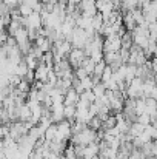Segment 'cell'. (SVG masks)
I'll list each match as a JSON object with an SVG mask.
<instances>
[{
    "label": "cell",
    "mask_w": 157,
    "mask_h": 159,
    "mask_svg": "<svg viewBox=\"0 0 157 159\" xmlns=\"http://www.w3.org/2000/svg\"><path fill=\"white\" fill-rule=\"evenodd\" d=\"M97 139H99V134H97V131H94L93 128H86V130H83V131H80V133H77V134H72V138H71V142H72V145H89V144H93V142H97Z\"/></svg>",
    "instance_id": "cell-1"
},
{
    "label": "cell",
    "mask_w": 157,
    "mask_h": 159,
    "mask_svg": "<svg viewBox=\"0 0 157 159\" xmlns=\"http://www.w3.org/2000/svg\"><path fill=\"white\" fill-rule=\"evenodd\" d=\"M89 34L85 31V30H82V28H76L74 31H72V34H71V37L68 39L71 43H72V47L74 48H79V50H83L86 45H88V42H89Z\"/></svg>",
    "instance_id": "cell-2"
},
{
    "label": "cell",
    "mask_w": 157,
    "mask_h": 159,
    "mask_svg": "<svg viewBox=\"0 0 157 159\" xmlns=\"http://www.w3.org/2000/svg\"><path fill=\"white\" fill-rule=\"evenodd\" d=\"M143 82L145 80L142 77H136L129 84V87L126 90V96L129 99H140V98H143Z\"/></svg>",
    "instance_id": "cell-3"
},
{
    "label": "cell",
    "mask_w": 157,
    "mask_h": 159,
    "mask_svg": "<svg viewBox=\"0 0 157 159\" xmlns=\"http://www.w3.org/2000/svg\"><path fill=\"white\" fill-rule=\"evenodd\" d=\"M71 138H72V124L66 119L63 122L57 124V141L59 142H66Z\"/></svg>",
    "instance_id": "cell-4"
},
{
    "label": "cell",
    "mask_w": 157,
    "mask_h": 159,
    "mask_svg": "<svg viewBox=\"0 0 157 159\" xmlns=\"http://www.w3.org/2000/svg\"><path fill=\"white\" fill-rule=\"evenodd\" d=\"M120 50H122V37L120 36L105 37L103 53H119Z\"/></svg>",
    "instance_id": "cell-5"
},
{
    "label": "cell",
    "mask_w": 157,
    "mask_h": 159,
    "mask_svg": "<svg viewBox=\"0 0 157 159\" xmlns=\"http://www.w3.org/2000/svg\"><path fill=\"white\" fill-rule=\"evenodd\" d=\"M148 62L146 56H145V51L142 48H139L137 45H134L131 48V56H129V63L131 65H136V66H142Z\"/></svg>",
    "instance_id": "cell-6"
},
{
    "label": "cell",
    "mask_w": 157,
    "mask_h": 159,
    "mask_svg": "<svg viewBox=\"0 0 157 159\" xmlns=\"http://www.w3.org/2000/svg\"><path fill=\"white\" fill-rule=\"evenodd\" d=\"M85 59H86L85 51H83V50H79V48H74V50L71 51V54L68 56V60H69V63H71V66H72L74 70L80 68Z\"/></svg>",
    "instance_id": "cell-7"
},
{
    "label": "cell",
    "mask_w": 157,
    "mask_h": 159,
    "mask_svg": "<svg viewBox=\"0 0 157 159\" xmlns=\"http://www.w3.org/2000/svg\"><path fill=\"white\" fill-rule=\"evenodd\" d=\"M122 19H123V26H125L129 33H133V31L136 30V26H137V22H136V19H134L133 11L123 12V14H122Z\"/></svg>",
    "instance_id": "cell-8"
},
{
    "label": "cell",
    "mask_w": 157,
    "mask_h": 159,
    "mask_svg": "<svg viewBox=\"0 0 157 159\" xmlns=\"http://www.w3.org/2000/svg\"><path fill=\"white\" fill-rule=\"evenodd\" d=\"M50 71H51V68H50L48 65L40 63V65L37 66V70L34 71V73H36V80H37V82H45V84H46L48 76H50Z\"/></svg>",
    "instance_id": "cell-9"
},
{
    "label": "cell",
    "mask_w": 157,
    "mask_h": 159,
    "mask_svg": "<svg viewBox=\"0 0 157 159\" xmlns=\"http://www.w3.org/2000/svg\"><path fill=\"white\" fill-rule=\"evenodd\" d=\"M79 101H80V94L74 88H69L65 94V105H77Z\"/></svg>",
    "instance_id": "cell-10"
},
{
    "label": "cell",
    "mask_w": 157,
    "mask_h": 159,
    "mask_svg": "<svg viewBox=\"0 0 157 159\" xmlns=\"http://www.w3.org/2000/svg\"><path fill=\"white\" fill-rule=\"evenodd\" d=\"M45 141H46V142L57 141V124H52L51 127L45 131Z\"/></svg>",
    "instance_id": "cell-11"
},
{
    "label": "cell",
    "mask_w": 157,
    "mask_h": 159,
    "mask_svg": "<svg viewBox=\"0 0 157 159\" xmlns=\"http://www.w3.org/2000/svg\"><path fill=\"white\" fill-rule=\"evenodd\" d=\"M96 65H97V63H96L91 57H86V59L83 60V63H82V68H83L89 76H93V74H94V68H96Z\"/></svg>",
    "instance_id": "cell-12"
},
{
    "label": "cell",
    "mask_w": 157,
    "mask_h": 159,
    "mask_svg": "<svg viewBox=\"0 0 157 159\" xmlns=\"http://www.w3.org/2000/svg\"><path fill=\"white\" fill-rule=\"evenodd\" d=\"M145 125H142V124H139V122H134L133 125H131V130H129V134L133 136V138H139L143 131H145Z\"/></svg>",
    "instance_id": "cell-13"
},
{
    "label": "cell",
    "mask_w": 157,
    "mask_h": 159,
    "mask_svg": "<svg viewBox=\"0 0 157 159\" xmlns=\"http://www.w3.org/2000/svg\"><path fill=\"white\" fill-rule=\"evenodd\" d=\"M136 113H137V116L146 114V99L145 98L136 99Z\"/></svg>",
    "instance_id": "cell-14"
},
{
    "label": "cell",
    "mask_w": 157,
    "mask_h": 159,
    "mask_svg": "<svg viewBox=\"0 0 157 159\" xmlns=\"http://www.w3.org/2000/svg\"><path fill=\"white\" fill-rule=\"evenodd\" d=\"M156 113H157V101L154 98L146 99V114H150L153 117V116H156Z\"/></svg>",
    "instance_id": "cell-15"
},
{
    "label": "cell",
    "mask_w": 157,
    "mask_h": 159,
    "mask_svg": "<svg viewBox=\"0 0 157 159\" xmlns=\"http://www.w3.org/2000/svg\"><path fill=\"white\" fill-rule=\"evenodd\" d=\"M28 71H29L28 65L25 63V60H22V62H20L19 65H17V68H15V76H19V77L25 79V76L28 74Z\"/></svg>",
    "instance_id": "cell-16"
},
{
    "label": "cell",
    "mask_w": 157,
    "mask_h": 159,
    "mask_svg": "<svg viewBox=\"0 0 157 159\" xmlns=\"http://www.w3.org/2000/svg\"><path fill=\"white\" fill-rule=\"evenodd\" d=\"M93 93L96 94V98L99 99V98H103L105 94H106V87H105V84H97V85H94V88H93Z\"/></svg>",
    "instance_id": "cell-17"
},
{
    "label": "cell",
    "mask_w": 157,
    "mask_h": 159,
    "mask_svg": "<svg viewBox=\"0 0 157 159\" xmlns=\"http://www.w3.org/2000/svg\"><path fill=\"white\" fill-rule=\"evenodd\" d=\"M19 11H20L22 17H29V16L34 12V9H33L28 3H22V5H19Z\"/></svg>",
    "instance_id": "cell-18"
},
{
    "label": "cell",
    "mask_w": 157,
    "mask_h": 159,
    "mask_svg": "<svg viewBox=\"0 0 157 159\" xmlns=\"http://www.w3.org/2000/svg\"><path fill=\"white\" fill-rule=\"evenodd\" d=\"M89 128H93L94 131H100V130L103 128V120L99 119V116L93 117V120L89 122Z\"/></svg>",
    "instance_id": "cell-19"
},
{
    "label": "cell",
    "mask_w": 157,
    "mask_h": 159,
    "mask_svg": "<svg viewBox=\"0 0 157 159\" xmlns=\"http://www.w3.org/2000/svg\"><path fill=\"white\" fill-rule=\"evenodd\" d=\"M80 99H83V101L89 102L91 105H93V104H94V102L97 101V98H96V94L93 93V90H91V91H85V93H83V94L80 96Z\"/></svg>",
    "instance_id": "cell-20"
},
{
    "label": "cell",
    "mask_w": 157,
    "mask_h": 159,
    "mask_svg": "<svg viewBox=\"0 0 157 159\" xmlns=\"http://www.w3.org/2000/svg\"><path fill=\"white\" fill-rule=\"evenodd\" d=\"M63 158H65V159H77V156H76V148H74V145H71V147H68V148L65 150V153H63Z\"/></svg>",
    "instance_id": "cell-21"
},
{
    "label": "cell",
    "mask_w": 157,
    "mask_h": 159,
    "mask_svg": "<svg viewBox=\"0 0 157 159\" xmlns=\"http://www.w3.org/2000/svg\"><path fill=\"white\" fill-rule=\"evenodd\" d=\"M137 122H139V124H142V125H145V127H148V125H151L153 119H151V116H150V114H142V116H139Z\"/></svg>",
    "instance_id": "cell-22"
},
{
    "label": "cell",
    "mask_w": 157,
    "mask_h": 159,
    "mask_svg": "<svg viewBox=\"0 0 157 159\" xmlns=\"http://www.w3.org/2000/svg\"><path fill=\"white\" fill-rule=\"evenodd\" d=\"M74 74H76V77L79 79V80H82V79H85V77H88L89 74L80 66V68H77V70H74Z\"/></svg>",
    "instance_id": "cell-23"
},
{
    "label": "cell",
    "mask_w": 157,
    "mask_h": 159,
    "mask_svg": "<svg viewBox=\"0 0 157 159\" xmlns=\"http://www.w3.org/2000/svg\"><path fill=\"white\" fill-rule=\"evenodd\" d=\"M154 80H156V85H157V74H156V77H154Z\"/></svg>",
    "instance_id": "cell-24"
}]
</instances>
